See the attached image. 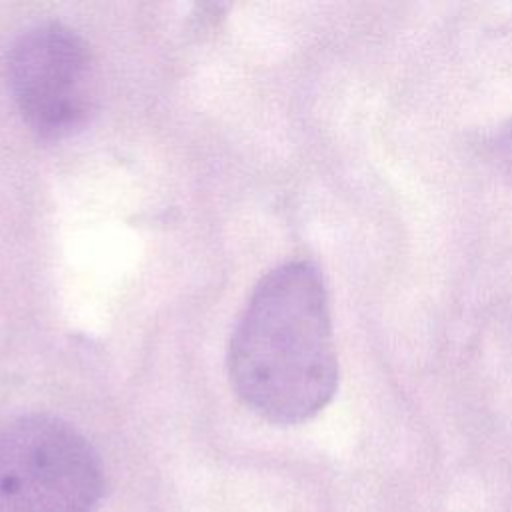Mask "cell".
Masks as SVG:
<instances>
[{"label":"cell","mask_w":512,"mask_h":512,"mask_svg":"<svg viewBox=\"0 0 512 512\" xmlns=\"http://www.w3.org/2000/svg\"><path fill=\"white\" fill-rule=\"evenodd\" d=\"M238 398L274 424L316 416L338 388L328 294L318 268L292 260L256 284L228 350Z\"/></svg>","instance_id":"1"},{"label":"cell","mask_w":512,"mask_h":512,"mask_svg":"<svg viewBox=\"0 0 512 512\" xmlns=\"http://www.w3.org/2000/svg\"><path fill=\"white\" fill-rule=\"evenodd\" d=\"M104 468L66 420L18 414L0 422V512H94Z\"/></svg>","instance_id":"2"},{"label":"cell","mask_w":512,"mask_h":512,"mask_svg":"<svg viewBox=\"0 0 512 512\" xmlns=\"http://www.w3.org/2000/svg\"><path fill=\"white\" fill-rule=\"evenodd\" d=\"M4 74L20 118L38 138H70L96 114L98 66L88 42L66 24L26 28L8 48Z\"/></svg>","instance_id":"3"},{"label":"cell","mask_w":512,"mask_h":512,"mask_svg":"<svg viewBox=\"0 0 512 512\" xmlns=\"http://www.w3.org/2000/svg\"><path fill=\"white\" fill-rule=\"evenodd\" d=\"M490 158L502 178L512 186V120L502 124L490 140Z\"/></svg>","instance_id":"4"}]
</instances>
